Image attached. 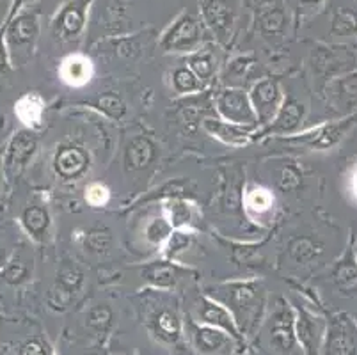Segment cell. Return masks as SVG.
<instances>
[{"label": "cell", "mask_w": 357, "mask_h": 355, "mask_svg": "<svg viewBox=\"0 0 357 355\" xmlns=\"http://www.w3.org/2000/svg\"><path fill=\"white\" fill-rule=\"evenodd\" d=\"M45 98L40 93H25L15 103V116L27 130H38L45 121Z\"/></svg>", "instance_id": "26"}, {"label": "cell", "mask_w": 357, "mask_h": 355, "mask_svg": "<svg viewBox=\"0 0 357 355\" xmlns=\"http://www.w3.org/2000/svg\"><path fill=\"white\" fill-rule=\"evenodd\" d=\"M114 325V312L107 304L93 305L86 312V327L93 332V336L105 338Z\"/></svg>", "instance_id": "33"}, {"label": "cell", "mask_w": 357, "mask_h": 355, "mask_svg": "<svg viewBox=\"0 0 357 355\" xmlns=\"http://www.w3.org/2000/svg\"><path fill=\"white\" fill-rule=\"evenodd\" d=\"M189 206L181 203V201H171V204H169V224H171V227H181L185 224H189Z\"/></svg>", "instance_id": "44"}, {"label": "cell", "mask_w": 357, "mask_h": 355, "mask_svg": "<svg viewBox=\"0 0 357 355\" xmlns=\"http://www.w3.org/2000/svg\"><path fill=\"white\" fill-rule=\"evenodd\" d=\"M294 311L295 332L304 355H320L326 340L327 318L304 301L294 302Z\"/></svg>", "instance_id": "9"}, {"label": "cell", "mask_w": 357, "mask_h": 355, "mask_svg": "<svg viewBox=\"0 0 357 355\" xmlns=\"http://www.w3.org/2000/svg\"><path fill=\"white\" fill-rule=\"evenodd\" d=\"M91 105L95 107L96 110H100V112L105 114V116H109L110 119H116V121L121 119V117H125L126 114L125 102H123V98L116 93L100 94V96H96L95 100H93Z\"/></svg>", "instance_id": "37"}, {"label": "cell", "mask_w": 357, "mask_h": 355, "mask_svg": "<svg viewBox=\"0 0 357 355\" xmlns=\"http://www.w3.org/2000/svg\"><path fill=\"white\" fill-rule=\"evenodd\" d=\"M320 355H357V320L347 312L327 317V332Z\"/></svg>", "instance_id": "10"}, {"label": "cell", "mask_w": 357, "mask_h": 355, "mask_svg": "<svg viewBox=\"0 0 357 355\" xmlns=\"http://www.w3.org/2000/svg\"><path fill=\"white\" fill-rule=\"evenodd\" d=\"M20 224L27 236L38 243H45L50 236L52 217L43 204H29L20 213Z\"/></svg>", "instance_id": "25"}, {"label": "cell", "mask_w": 357, "mask_h": 355, "mask_svg": "<svg viewBox=\"0 0 357 355\" xmlns=\"http://www.w3.org/2000/svg\"><path fill=\"white\" fill-rule=\"evenodd\" d=\"M326 103L340 117L357 114V70L336 77L324 86Z\"/></svg>", "instance_id": "14"}, {"label": "cell", "mask_w": 357, "mask_h": 355, "mask_svg": "<svg viewBox=\"0 0 357 355\" xmlns=\"http://www.w3.org/2000/svg\"><path fill=\"white\" fill-rule=\"evenodd\" d=\"M15 354L16 355H54V350H52L47 338H43L41 334H34V336L25 338V340H22L20 343L16 345Z\"/></svg>", "instance_id": "40"}, {"label": "cell", "mask_w": 357, "mask_h": 355, "mask_svg": "<svg viewBox=\"0 0 357 355\" xmlns=\"http://www.w3.org/2000/svg\"><path fill=\"white\" fill-rule=\"evenodd\" d=\"M32 2H36V0H13V4H11V9H9L8 18H13V16H15V15H18V13H20L22 9H25L29 4H32Z\"/></svg>", "instance_id": "47"}, {"label": "cell", "mask_w": 357, "mask_h": 355, "mask_svg": "<svg viewBox=\"0 0 357 355\" xmlns=\"http://www.w3.org/2000/svg\"><path fill=\"white\" fill-rule=\"evenodd\" d=\"M109 45L114 48V54H118L119 57H135V55L141 54L142 50V41L141 34L135 36H118V38H110Z\"/></svg>", "instance_id": "39"}, {"label": "cell", "mask_w": 357, "mask_h": 355, "mask_svg": "<svg viewBox=\"0 0 357 355\" xmlns=\"http://www.w3.org/2000/svg\"><path fill=\"white\" fill-rule=\"evenodd\" d=\"M245 206L249 211H255V213L263 215L271 211V208L274 206V195L267 190V188H252L245 195Z\"/></svg>", "instance_id": "38"}, {"label": "cell", "mask_w": 357, "mask_h": 355, "mask_svg": "<svg viewBox=\"0 0 357 355\" xmlns=\"http://www.w3.org/2000/svg\"><path fill=\"white\" fill-rule=\"evenodd\" d=\"M256 66V59L252 55H240V57L233 59L231 64L228 66V80L231 78V82L235 80H245L251 75V70Z\"/></svg>", "instance_id": "42"}, {"label": "cell", "mask_w": 357, "mask_h": 355, "mask_svg": "<svg viewBox=\"0 0 357 355\" xmlns=\"http://www.w3.org/2000/svg\"><path fill=\"white\" fill-rule=\"evenodd\" d=\"M0 192H2V174H0Z\"/></svg>", "instance_id": "51"}, {"label": "cell", "mask_w": 357, "mask_h": 355, "mask_svg": "<svg viewBox=\"0 0 357 355\" xmlns=\"http://www.w3.org/2000/svg\"><path fill=\"white\" fill-rule=\"evenodd\" d=\"M215 109L224 121L255 130L258 126V117H256L251 96L242 87H226L219 91L215 96Z\"/></svg>", "instance_id": "11"}, {"label": "cell", "mask_w": 357, "mask_h": 355, "mask_svg": "<svg viewBox=\"0 0 357 355\" xmlns=\"http://www.w3.org/2000/svg\"><path fill=\"white\" fill-rule=\"evenodd\" d=\"M32 275V259H29L25 254L18 252L13 254L9 258L8 265L2 269L0 278L4 279V282L11 286H20L27 282Z\"/></svg>", "instance_id": "32"}, {"label": "cell", "mask_w": 357, "mask_h": 355, "mask_svg": "<svg viewBox=\"0 0 357 355\" xmlns=\"http://www.w3.org/2000/svg\"><path fill=\"white\" fill-rule=\"evenodd\" d=\"M311 68L327 84L333 78L357 70V50L350 45H318L311 54Z\"/></svg>", "instance_id": "6"}, {"label": "cell", "mask_w": 357, "mask_h": 355, "mask_svg": "<svg viewBox=\"0 0 357 355\" xmlns=\"http://www.w3.org/2000/svg\"><path fill=\"white\" fill-rule=\"evenodd\" d=\"M110 199V192L105 185L102 183H91L89 187L86 188V201L91 206L100 208L105 206Z\"/></svg>", "instance_id": "45"}, {"label": "cell", "mask_w": 357, "mask_h": 355, "mask_svg": "<svg viewBox=\"0 0 357 355\" xmlns=\"http://www.w3.org/2000/svg\"><path fill=\"white\" fill-rule=\"evenodd\" d=\"M95 0H70L52 20V34L59 41H75L87 27V13Z\"/></svg>", "instance_id": "12"}, {"label": "cell", "mask_w": 357, "mask_h": 355, "mask_svg": "<svg viewBox=\"0 0 357 355\" xmlns=\"http://www.w3.org/2000/svg\"><path fill=\"white\" fill-rule=\"evenodd\" d=\"M203 43V29L194 13L183 11L162 34L160 48L167 54H194Z\"/></svg>", "instance_id": "7"}, {"label": "cell", "mask_w": 357, "mask_h": 355, "mask_svg": "<svg viewBox=\"0 0 357 355\" xmlns=\"http://www.w3.org/2000/svg\"><path fill=\"white\" fill-rule=\"evenodd\" d=\"M189 317H192L194 320L199 322V324L210 325V327H215L224 332H228L229 336L235 338L238 343L245 345V340H243V336L240 334L238 325H236L235 318H233V315L229 312V309L226 308V305L220 304V302H217L215 299L208 297V295H203V297L197 301L196 311H194L192 315H189Z\"/></svg>", "instance_id": "17"}, {"label": "cell", "mask_w": 357, "mask_h": 355, "mask_svg": "<svg viewBox=\"0 0 357 355\" xmlns=\"http://www.w3.org/2000/svg\"><path fill=\"white\" fill-rule=\"evenodd\" d=\"M6 47H8L11 64H25L34 54L36 43L40 38V18L27 9H22L13 18H6L4 25Z\"/></svg>", "instance_id": "5"}, {"label": "cell", "mask_w": 357, "mask_h": 355, "mask_svg": "<svg viewBox=\"0 0 357 355\" xmlns=\"http://www.w3.org/2000/svg\"><path fill=\"white\" fill-rule=\"evenodd\" d=\"M187 273H189V270L181 269L171 262L149 263L142 270L146 282L153 286L155 289H173Z\"/></svg>", "instance_id": "28"}, {"label": "cell", "mask_w": 357, "mask_h": 355, "mask_svg": "<svg viewBox=\"0 0 357 355\" xmlns=\"http://www.w3.org/2000/svg\"><path fill=\"white\" fill-rule=\"evenodd\" d=\"M329 34L333 38H356L357 36V2L337 6L331 16Z\"/></svg>", "instance_id": "30"}, {"label": "cell", "mask_w": 357, "mask_h": 355, "mask_svg": "<svg viewBox=\"0 0 357 355\" xmlns=\"http://www.w3.org/2000/svg\"><path fill=\"white\" fill-rule=\"evenodd\" d=\"M327 246L320 236L317 234H298L290 239L287 246V254L288 258L295 263V265L301 266H310L318 263L324 258L326 254Z\"/></svg>", "instance_id": "23"}, {"label": "cell", "mask_w": 357, "mask_h": 355, "mask_svg": "<svg viewBox=\"0 0 357 355\" xmlns=\"http://www.w3.org/2000/svg\"><path fill=\"white\" fill-rule=\"evenodd\" d=\"M301 183H303V172H301V169H298L294 162H288V164L281 169V172H279V188L283 192H294L301 187Z\"/></svg>", "instance_id": "41"}, {"label": "cell", "mask_w": 357, "mask_h": 355, "mask_svg": "<svg viewBox=\"0 0 357 355\" xmlns=\"http://www.w3.org/2000/svg\"><path fill=\"white\" fill-rule=\"evenodd\" d=\"M84 281H86L84 270L75 262H64L61 265L59 272H57L55 285L52 286L50 293H48V305L54 311H64V309H68L73 295H77L82 289Z\"/></svg>", "instance_id": "15"}, {"label": "cell", "mask_w": 357, "mask_h": 355, "mask_svg": "<svg viewBox=\"0 0 357 355\" xmlns=\"http://www.w3.org/2000/svg\"><path fill=\"white\" fill-rule=\"evenodd\" d=\"M171 78H173L174 91L180 94L199 93V91H203L204 86H206V84L201 82L199 78L192 73V70H190L187 64H185V66L174 68Z\"/></svg>", "instance_id": "36"}, {"label": "cell", "mask_w": 357, "mask_h": 355, "mask_svg": "<svg viewBox=\"0 0 357 355\" xmlns=\"http://www.w3.org/2000/svg\"><path fill=\"white\" fill-rule=\"evenodd\" d=\"M9 258H11V254L8 252V249H6V247H0V272H2V269H4L6 265H8Z\"/></svg>", "instance_id": "49"}, {"label": "cell", "mask_w": 357, "mask_h": 355, "mask_svg": "<svg viewBox=\"0 0 357 355\" xmlns=\"http://www.w3.org/2000/svg\"><path fill=\"white\" fill-rule=\"evenodd\" d=\"M141 317L148 334L165 347H178L183 340L185 320L176 302L164 297H148L142 304Z\"/></svg>", "instance_id": "4"}, {"label": "cell", "mask_w": 357, "mask_h": 355, "mask_svg": "<svg viewBox=\"0 0 357 355\" xmlns=\"http://www.w3.org/2000/svg\"><path fill=\"white\" fill-rule=\"evenodd\" d=\"M298 6H303V8H318V6H322L326 0H297Z\"/></svg>", "instance_id": "48"}, {"label": "cell", "mask_w": 357, "mask_h": 355, "mask_svg": "<svg viewBox=\"0 0 357 355\" xmlns=\"http://www.w3.org/2000/svg\"><path fill=\"white\" fill-rule=\"evenodd\" d=\"M203 128L210 133L212 137L222 141L228 146H243L251 141V135L255 128L249 126H240L235 123L224 121V119H213V117H206L203 119Z\"/></svg>", "instance_id": "27"}, {"label": "cell", "mask_w": 357, "mask_h": 355, "mask_svg": "<svg viewBox=\"0 0 357 355\" xmlns=\"http://www.w3.org/2000/svg\"><path fill=\"white\" fill-rule=\"evenodd\" d=\"M243 4H245V6H251V0H243Z\"/></svg>", "instance_id": "50"}, {"label": "cell", "mask_w": 357, "mask_h": 355, "mask_svg": "<svg viewBox=\"0 0 357 355\" xmlns=\"http://www.w3.org/2000/svg\"><path fill=\"white\" fill-rule=\"evenodd\" d=\"M54 172L63 181H77L87 172L91 165V156L80 146L63 144L54 155Z\"/></svg>", "instance_id": "19"}, {"label": "cell", "mask_w": 357, "mask_h": 355, "mask_svg": "<svg viewBox=\"0 0 357 355\" xmlns=\"http://www.w3.org/2000/svg\"><path fill=\"white\" fill-rule=\"evenodd\" d=\"M288 16L281 0H263L256 15V27L265 39H279L287 32Z\"/></svg>", "instance_id": "21"}, {"label": "cell", "mask_w": 357, "mask_h": 355, "mask_svg": "<svg viewBox=\"0 0 357 355\" xmlns=\"http://www.w3.org/2000/svg\"><path fill=\"white\" fill-rule=\"evenodd\" d=\"M185 336L197 355H233L242 347L228 332L199 324L192 317L185 318Z\"/></svg>", "instance_id": "8"}, {"label": "cell", "mask_w": 357, "mask_h": 355, "mask_svg": "<svg viewBox=\"0 0 357 355\" xmlns=\"http://www.w3.org/2000/svg\"><path fill=\"white\" fill-rule=\"evenodd\" d=\"M249 96H251L252 107H255L256 117H258V125H271L284 100L278 80L261 78L252 86Z\"/></svg>", "instance_id": "18"}, {"label": "cell", "mask_w": 357, "mask_h": 355, "mask_svg": "<svg viewBox=\"0 0 357 355\" xmlns=\"http://www.w3.org/2000/svg\"><path fill=\"white\" fill-rule=\"evenodd\" d=\"M304 116H306V105L303 102H298L295 98L288 96L283 100V105L278 110L275 117L272 119L271 125L265 126L263 135H290V133L297 132L298 126L303 125Z\"/></svg>", "instance_id": "22"}, {"label": "cell", "mask_w": 357, "mask_h": 355, "mask_svg": "<svg viewBox=\"0 0 357 355\" xmlns=\"http://www.w3.org/2000/svg\"><path fill=\"white\" fill-rule=\"evenodd\" d=\"M95 73L91 59L82 54H71L64 59L59 68V77L66 86L82 87L89 82Z\"/></svg>", "instance_id": "29"}, {"label": "cell", "mask_w": 357, "mask_h": 355, "mask_svg": "<svg viewBox=\"0 0 357 355\" xmlns=\"http://www.w3.org/2000/svg\"><path fill=\"white\" fill-rule=\"evenodd\" d=\"M206 295L229 309L243 340L256 336L265 322L267 293L259 281H235L210 288Z\"/></svg>", "instance_id": "1"}, {"label": "cell", "mask_w": 357, "mask_h": 355, "mask_svg": "<svg viewBox=\"0 0 357 355\" xmlns=\"http://www.w3.org/2000/svg\"><path fill=\"white\" fill-rule=\"evenodd\" d=\"M354 243H356V252H357V240H356V236H354Z\"/></svg>", "instance_id": "52"}, {"label": "cell", "mask_w": 357, "mask_h": 355, "mask_svg": "<svg viewBox=\"0 0 357 355\" xmlns=\"http://www.w3.org/2000/svg\"><path fill=\"white\" fill-rule=\"evenodd\" d=\"M258 334H261L263 345L272 355H304L295 332L294 305L284 299L274 302Z\"/></svg>", "instance_id": "3"}, {"label": "cell", "mask_w": 357, "mask_h": 355, "mask_svg": "<svg viewBox=\"0 0 357 355\" xmlns=\"http://www.w3.org/2000/svg\"><path fill=\"white\" fill-rule=\"evenodd\" d=\"M171 229H173V227H171L169 220L157 219L153 220V222H149L148 227H146V239H148V242L158 246V243H162L167 239Z\"/></svg>", "instance_id": "43"}, {"label": "cell", "mask_w": 357, "mask_h": 355, "mask_svg": "<svg viewBox=\"0 0 357 355\" xmlns=\"http://www.w3.org/2000/svg\"><path fill=\"white\" fill-rule=\"evenodd\" d=\"M102 15V13H100ZM103 29L110 34V38H118L126 31V8L121 0H110L103 9Z\"/></svg>", "instance_id": "34"}, {"label": "cell", "mask_w": 357, "mask_h": 355, "mask_svg": "<svg viewBox=\"0 0 357 355\" xmlns=\"http://www.w3.org/2000/svg\"><path fill=\"white\" fill-rule=\"evenodd\" d=\"M324 288L327 297L340 305L336 312H343V305H347V315L354 312V318L357 317V252L354 240L324 275Z\"/></svg>", "instance_id": "2"}, {"label": "cell", "mask_w": 357, "mask_h": 355, "mask_svg": "<svg viewBox=\"0 0 357 355\" xmlns=\"http://www.w3.org/2000/svg\"><path fill=\"white\" fill-rule=\"evenodd\" d=\"M40 141L32 130H20L9 139L4 151V169L8 174H15L24 169L38 153Z\"/></svg>", "instance_id": "20"}, {"label": "cell", "mask_w": 357, "mask_h": 355, "mask_svg": "<svg viewBox=\"0 0 357 355\" xmlns=\"http://www.w3.org/2000/svg\"><path fill=\"white\" fill-rule=\"evenodd\" d=\"M199 15L213 38L220 45L228 43L236 22V9L231 0H201Z\"/></svg>", "instance_id": "13"}, {"label": "cell", "mask_w": 357, "mask_h": 355, "mask_svg": "<svg viewBox=\"0 0 357 355\" xmlns=\"http://www.w3.org/2000/svg\"><path fill=\"white\" fill-rule=\"evenodd\" d=\"M11 68H13V64H11V57H9L8 47H6L4 29L0 27V75L8 73Z\"/></svg>", "instance_id": "46"}, {"label": "cell", "mask_w": 357, "mask_h": 355, "mask_svg": "<svg viewBox=\"0 0 357 355\" xmlns=\"http://www.w3.org/2000/svg\"><path fill=\"white\" fill-rule=\"evenodd\" d=\"M158 156V148L149 137L146 135H137L134 137L132 141L126 144L125 148V156H123V162H125V169L130 172H139L148 169L149 165L157 160Z\"/></svg>", "instance_id": "24"}, {"label": "cell", "mask_w": 357, "mask_h": 355, "mask_svg": "<svg viewBox=\"0 0 357 355\" xmlns=\"http://www.w3.org/2000/svg\"><path fill=\"white\" fill-rule=\"evenodd\" d=\"M185 64L192 70V73L199 78L201 82L206 84L215 77L217 57L210 48H199L194 54H189Z\"/></svg>", "instance_id": "31"}, {"label": "cell", "mask_w": 357, "mask_h": 355, "mask_svg": "<svg viewBox=\"0 0 357 355\" xmlns=\"http://www.w3.org/2000/svg\"><path fill=\"white\" fill-rule=\"evenodd\" d=\"M357 123V114L352 116L340 117L336 121L326 123L310 132L303 133L301 137H294L291 141L301 142L303 146H307L311 149H333L347 137V133L352 130V126Z\"/></svg>", "instance_id": "16"}, {"label": "cell", "mask_w": 357, "mask_h": 355, "mask_svg": "<svg viewBox=\"0 0 357 355\" xmlns=\"http://www.w3.org/2000/svg\"><path fill=\"white\" fill-rule=\"evenodd\" d=\"M112 243H114L112 233L105 226L91 227L86 233V239H84V247H86L87 252L96 254V256H102V254L109 252L112 249Z\"/></svg>", "instance_id": "35"}]
</instances>
